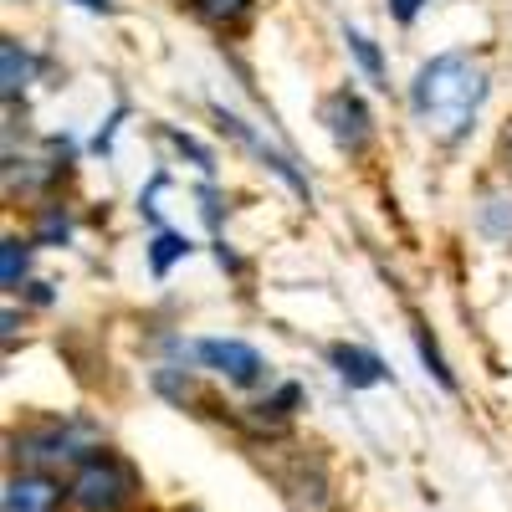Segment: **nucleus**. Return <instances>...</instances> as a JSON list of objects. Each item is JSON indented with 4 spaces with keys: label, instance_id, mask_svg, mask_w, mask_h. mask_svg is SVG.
<instances>
[{
    "label": "nucleus",
    "instance_id": "nucleus-1",
    "mask_svg": "<svg viewBox=\"0 0 512 512\" xmlns=\"http://www.w3.org/2000/svg\"><path fill=\"white\" fill-rule=\"evenodd\" d=\"M482 98H487V77H482V67L466 62L461 52L431 57V62L415 72V82H410V108H415V118L431 128L436 139H446V144L461 139L466 128H472Z\"/></svg>",
    "mask_w": 512,
    "mask_h": 512
},
{
    "label": "nucleus",
    "instance_id": "nucleus-2",
    "mask_svg": "<svg viewBox=\"0 0 512 512\" xmlns=\"http://www.w3.org/2000/svg\"><path fill=\"white\" fill-rule=\"evenodd\" d=\"M67 492H72V502L82 512H118L128 497H134V472H128L118 456L98 451V456L77 461V477H72Z\"/></svg>",
    "mask_w": 512,
    "mask_h": 512
},
{
    "label": "nucleus",
    "instance_id": "nucleus-3",
    "mask_svg": "<svg viewBox=\"0 0 512 512\" xmlns=\"http://www.w3.org/2000/svg\"><path fill=\"white\" fill-rule=\"evenodd\" d=\"M195 354H200V364H205V369L226 374L231 384H256V379L267 374L262 354H256L251 344H241V338H200Z\"/></svg>",
    "mask_w": 512,
    "mask_h": 512
},
{
    "label": "nucleus",
    "instance_id": "nucleus-4",
    "mask_svg": "<svg viewBox=\"0 0 512 512\" xmlns=\"http://www.w3.org/2000/svg\"><path fill=\"white\" fill-rule=\"evenodd\" d=\"M323 123H328V134L344 144L349 154H359L369 144V108L354 88H338L328 103H323Z\"/></svg>",
    "mask_w": 512,
    "mask_h": 512
},
{
    "label": "nucleus",
    "instance_id": "nucleus-5",
    "mask_svg": "<svg viewBox=\"0 0 512 512\" xmlns=\"http://www.w3.org/2000/svg\"><path fill=\"white\" fill-rule=\"evenodd\" d=\"M62 502V487L52 477H41V472H21L6 482V497H0V507L6 512H52Z\"/></svg>",
    "mask_w": 512,
    "mask_h": 512
},
{
    "label": "nucleus",
    "instance_id": "nucleus-6",
    "mask_svg": "<svg viewBox=\"0 0 512 512\" xmlns=\"http://www.w3.org/2000/svg\"><path fill=\"white\" fill-rule=\"evenodd\" d=\"M328 364L338 369V379H344L349 390H369V384L390 379V369H384L369 349H354V344H333V349H328Z\"/></svg>",
    "mask_w": 512,
    "mask_h": 512
},
{
    "label": "nucleus",
    "instance_id": "nucleus-7",
    "mask_svg": "<svg viewBox=\"0 0 512 512\" xmlns=\"http://www.w3.org/2000/svg\"><path fill=\"white\" fill-rule=\"evenodd\" d=\"M21 456L26 461H82L77 431H72V425H62V420H52L47 431H26L21 436Z\"/></svg>",
    "mask_w": 512,
    "mask_h": 512
},
{
    "label": "nucleus",
    "instance_id": "nucleus-8",
    "mask_svg": "<svg viewBox=\"0 0 512 512\" xmlns=\"http://www.w3.org/2000/svg\"><path fill=\"white\" fill-rule=\"evenodd\" d=\"M216 118H221V128H226V134H236V139H241V144H246V149H251L256 159H262L267 169H277V175H282V180H287V185H292L297 195H308V180H303V175H297V169H292V164H287V159H282L277 149H267L262 139H256V134H251V128H246V123H241L236 113H226V108H216Z\"/></svg>",
    "mask_w": 512,
    "mask_h": 512
},
{
    "label": "nucleus",
    "instance_id": "nucleus-9",
    "mask_svg": "<svg viewBox=\"0 0 512 512\" xmlns=\"http://www.w3.org/2000/svg\"><path fill=\"white\" fill-rule=\"evenodd\" d=\"M477 221H482V231H487V236L507 241V236H512V195H507V190L487 195V200H482V210H477Z\"/></svg>",
    "mask_w": 512,
    "mask_h": 512
},
{
    "label": "nucleus",
    "instance_id": "nucleus-10",
    "mask_svg": "<svg viewBox=\"0 0 512 512\" xmlns=\"http://www.w3.org/2000/svg\"><path fill=\"white\" fill-rule=\"evenodd\" d=\"M26 262H31V246L26 241H6V246H0V282H6L11 292L21 287V277H26Z\"/></svg>",
    "mask_w": 512,
    "mask_h": 512
},
{
    "label": "nucleus",
    "instance_id": "nucleus-11",
    "mask_svg": "<svg viewBox=\"0 0 512 512\" xmlns=\"http://www.w3.org/2000/svg\"><path fill=\"white\" fill-rule=\"evenodd\" d=\"M195 11L216 26H241L251 16V0H195Z\"/></svg>",
    "mask_w": 512,
    "mask_h": 512
},
{
    "label": "nucleus",
    "instance_id": "nucleus-12",
    "mask_svg": "<svg viewBox=\"0 0 512 512\" xmlns=\"http://www.w3.org/2000/svg\"><path fill=\"white\" fill-rule=\"evenodd\" d=\"M190 251V241L185 236H175V231H159V241H154V251H149V267H154V277H164L169 267L180 262V256Z\"/></svg>",
    "mask_w": 512,
    "mask_h": 512
},
{
    "label": "nucleus",
    "instance_id": "nucleus-13",
    "mask_svg": "<svg viewBox=\"0 0 512 512\" xmlns=\"http://www.w3.org/2000/svg\"><path fill=\"white\" fill-rule=\"evenodd\" d=\"M0 67H6V98L21 93V82H26V52H21V41H0Z\"/></svg>",
    "mask_w": 512,
    "mask_h": 512
},
{
    "label": "nucleus",
    "instance_id": "nucleus-14",
    "mask_svg": "<svg viewBox=\"0 0 512 512\" xmlns=\"http://www.w3.org/2000/svg\"><path fill=\"white\" fill-rule=\"evenodd\" d=\"M415 349H420V359H425V369H431L446 390H456V379H451V369H446V359H441V349H436V338H431V328H420L415 323Z\"/></svg>",
    "mask_w": 512,
    "mask_h": 512
},
{
    "label": "nucleus",
    "instance_id": "nucleus-15",
    "mask_svg": "<svg viewBox=\"0 0 512 512\" xmlns=\"http://www.w3.org/2000/svg\"><path fill=\"white\" fill-rule=\"evenodd\" d=\"M344 41H349V52L359 57V67H364L374 82H384V62H379V52H374V41L359 36V31H344Z\"/></svg>",
    "mask_w": 512,
    "mask_h": 512
},
{
    "label": "nucleus",
    "instance_id": "nucleus-16",
    "mask_svg": "<svg viewBox=\"0 0 512 512\" xmlns=\"http://www.w3.org/2000/svg\"><path fill=\"white\" fill-rule=\"evenodd\" d=\"M41 241H67V221L57 216V210H52V216H41Z\"/></svg>",
    "mask_w": 512,
    "mask_h": 512
},
{
    "label": "nucleus",
    "instance_id": "nucleus-17",
    "mask_svg": "<svg viewBox=\"0 0 512 512\" xmlns=\"http://www.w3.org/2000/svg\"><path fill=\"white\" fill-rule=\"evenodd\" d=\"M425 6V0H390V11H395V21H415V11Z\"/></svg>",
    "mask_w": 512,
    "mask_h": 512
},
{
    "label": "nucleus",
    "instance_id": "nucleus-18",
    "mask_svg": "<svg viewBox=\"0 0 512 512\" xmlns=\"http://www.w3.org/2000/svg\"><path fill=\"white\" fill-rule=\"evenodd\" d=\"M82 6H88V11H103V16H108V11H113V0H82Z\"/></svg>",
    "mask_w": 512,
    "mask_h": 512
},
{
    "label": "nucleus",
    "instance_id": "nucleus-19",
    "mask_svg": "<svg viewBox=\"0 0 512 512\" xmlns=\"http://www.w3.org/2000/svg\"><path fill=\"white\" fill-rule=\"evenodd\" d=\"M507 169H512V134H507Z\"/></svg>",
    "mask_w": 512,
    "mask_h": 512
}]
</instances>
